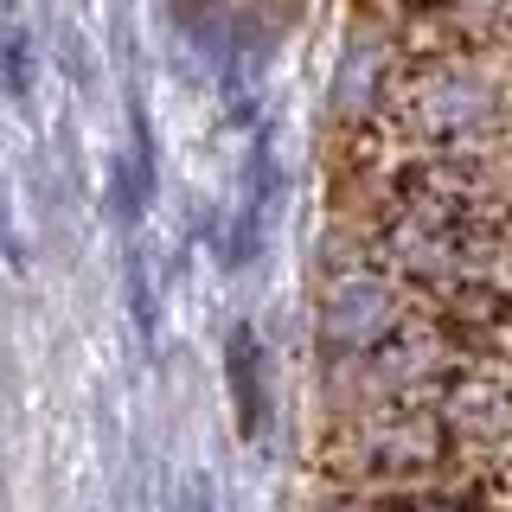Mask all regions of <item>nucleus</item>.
<instances>
[{
  "mask_svg": "<svg viewBox=\"0 0 512 512\" xmlns=\"http://www.w3.org/2000/svg\"><path fill=\"white\" fill-rule=\"evenodd\" d=\"M391 512H480L468 500H442V493H416V500H397Z\"/></svg>",
  "mask_w": 512,
  "mask_h": 512,
  "instance_id": "8",
  "label": "nucleus"
},
{
  "mask_svg": "<svg viewBox=\"0 0 512 512\" xmlns=\"http://www.w3.org/2000/svg\"><path fill=\"white\" fill-rule=\"evenodd\" d=\"M224 372H231L237 429H244V436H263V423H269V391H263V346H256V333H250V327H231V346H224Z\"/></svg>",
  "mask_w": 512,
  "mask_h": 512,
  "instance_id": "6",
  "label": "nucleus"
},
{
  "mask_svg": "<svg viewBox=\"0 0 512 512\" xmlns=\"http://www.w3.org/2000/svg\"><path fill=\"white\" fill-rule=\"evenodd\" d=\"M455 461V436L429 404H378L340 423L327 468L359 487H429Z\"/></svg>",
  "mask_w": 512,
  "mask_h": 512,
  "instance_id": "2",
  "label": "nucleus"
},
{
  "mask_svg": "<svg viewBox=\"0 0 512 512\" xmlns=\"http://www.w3.org/2000/svg\"><path fill=\"white\" fill-rule=\"evenodd\" d=\"M384 116L423 154L512 148V45H442L384 77Z\"/></svg>",
  "mask_w": 512,
  "mask_h": 512,
  "instance_id": "1",
  "label": "nucleus"
},
{
  "mask_svg": "<svg viewBox=\"0 0 512 512\" xmlns=\"http://www.w3.org/2000/svg\"><path fill=\"white\" fill-rule=\"evenodd\" d=\"M442 26V45H512V0H410Z\"/></svg>",
  "mask_w": 512,
  "mask_h": 512,
  "instance_id": "5",
  "label": "nucleus"
},
{
  "mask_svg": "<svg viewBox=\"0 0 512 512\" xmlns=\"http://www.w3.org/2000/svg\"><path fill=\"white\" fill-rule=\"evenodd\" d=\"M410 308H404V288L378 269H346L320 288V346L333 359H372V352L391 340V333L410 327Z\"/></svg>",
  "mask_w": 512,
  "mask_h": 512,
  "instance_id": "4",
  "label": "nucleus"
},
{
  "mask_svg": "<svg viewBox=\"0 0 512 512\" xmlns=\"http://www.w3.org/2000/svg\"><path fill=\"white\" fill-rule=\"evenodd\" d=\"M423 404L448 423L455 442L506 455L512 448V359H500V352H461L455 372H448Z\"/></svg>",
  "mask_w": 512,
  "mask_h": 512,
  "instance_id": "3",
  "label": "nucleus"
},
{
  "mask_svg": "<svg viewBox=\"0 0 512 512\" xmlns=\"http://www.w3.org/2000/svg\"><path fill=\"white\" fill-rule=\"evenodd\" d=\"M0 20H13V0H0Z\"/></svg>",
  "mask_w": 512,
  "mask_h": 512,
  "instance_id": "9",
  "label": "nucleus"
},
{
  "mask_svg": "<svg viewBox=\"0 0 512 512\" xmlns=\"http://www.w3.org/2000/svg\"><path fill=\"white\" fill-rule=\"evenodd\" d=\"M0 84L13 96H26V39L13 20H0Z\"/></svg>",
  "mask_w": 512,
  "mask_h": 512,
  "instance_id": "7",
  "label": "nucleus"
},
{
  "mask_svg": "<svg viewBox=\"0 0 512 512\" xmlns=\"http://www.w3.org/2000/svg\"><path fill=\"white\" fill-rule=\"evenodd\" d=\"M192 512H212V500H205V493H199V506H192Z\"/></svg>",
  "mask_w": 512,
  "mask_h": 512,
  "instance_id": "10",
  "label": "nucleus"
}]
</instances>
